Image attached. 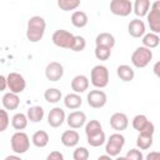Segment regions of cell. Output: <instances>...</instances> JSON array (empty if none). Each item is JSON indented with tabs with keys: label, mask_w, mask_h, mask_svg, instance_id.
<instances>
[{
	"label": "cell",
	"mask_w": 160,
	"mask_h": 160,
	"mask_svg": "<svg viewBox=\"0 0 160 160\" xmlns=\"http://www.w3.org/2000/svg\"><path fill=\"white\" fill-rule=\"evenodd\" d=\"M46 29V22L44 18L39 15H34L28 20V29H26V38L31 42H38L42 39Z\"/></svg>",
	"instance_id": "1"
},
{
	"label": "cell",
	"mask_w": 160,
	"mask_h": 160,
	"mask_svg": "<svg viewBox=\"0 0 160 160\" xmlns=\"http://www.w3.org/2000/svg\"><path fill=\"white\" fill-rule=\"evenodd\" d=\"M90 81L98 89H102V88L108 86V84H109L108 68L104 65H95L90 72Z\"/></svg>",
	"instance_id": "2"
},
{
	"label": "cell",
	"mask_w": 160,
	"mask_h": 160,
	"mask_svg": "<svg viewBox=\"0 0 160 160\" xmlns=\"http://www.w3.org/2000/svg\"><path fill=\"white\" fill-rule=\"evenodd\" d=\"M152 59V50L145 48V46H139L134 50V52L131 54V64L138 68V69H142L145 66L149 65V62Z\"/></svg>",
	"instance_id": "3"
},
{
	"label": "cell",
	"mask_w": 160,
	"mask_h": 160,
	"mask_svg": "<svg viewBox=\"0 0 160 160\" xmlns=\"http://www.w3.org/2000/svg\"><path fill=\"white\" fill-rule=\"evenodd\" d=\"M10 144H11V150L15 154H25L30 148L29 136L24 131L14 132L10 139Z\"/></svg>",
	"instance_id": "4"
},
{
	"label": "cell",
	"mask_w": 160,
	"mask_h": 160,
	"mask_svg": "<svg viewBox=\"0 0 160 160\" xmlns=\"http://www.w3.org/2000/svg\"><path fill=\"white\" fill-rule=\"evenodd\" d=\"M124 145H125L124 135L120 132H115V134H111L110 138L108 139L106 145H105V151L110 156H118L120 151L122 150Z\"/></svg>",
	"instance_id": "5"
},
{
	"label": "cell",
	"mask_w": 160,
	"mask_h": 160,
	"mask_svg": "<svg viewBox=\"0 0 160 160\" xmlns=\"http://www.w3.org/2000/svg\"><path fill=\"white\" fill-rule=\"evenodd\" d=\"M132 128L139 131V134H146V135H154L155 126L154 124L148 119L144 114H138L132 119Z\"/></svg>",
	"instance_id": "6"
},
{
	"label": "cell",
	"mask_w": 160,
	"mask_h": 160,
	"mask_svg": "<svg viewBox=\"0 0 160 160\" xmlns=\"http://www.w3.org/2000/svg\"><path fill=\"white\" fill-rule=\"evenodd\" d=\"M75 35H72L70 31L65 30V29H59L56 31H54L51 40L54 42V45L62 48V49H71L72 41H74Z\"/></svg>",
	"instance_id": "7"
},
{
	"label": "cell",
	"mask_w": 160,
	"mask_h": 160,
	"mask_svg": "<svg viewBox=\"0 0 160 160\" xmlns=\"http://www.w3.org/2000/svg\"><path fill=\"white\" fill-rule=\"evenodd\" d=\"M6 80H8V88L14 94H21L26 88V81L24 76L19 72H9Z\"/></svg>",
	"instance_id": "8"
},
{
	"label": "cell",
	"mask_w": 160,
	"mask_h": 160,
	"mask_svg": "<svg viewBox=\"0 0 160 160\" xmlns=\"http://www.w3.org/2000/svg\"><path fill=\"white\" fill-rule=\"evenodd\" d=\"M110 11L118 16H128L132 11V2L130 0H111Z\"/></svg>",
	"instance_id": "9"
},
{
	"label": "cell",
	"mask_w": 160,
	"mask_h": 160,
	"mask_svg": "<svg viewBox=\"0 0 160 160\" xmlns=\"http://www.w3.org/2000/svg\"><path fill=\"white\" fill-rule=\"evenodd\" d=\"M86 100H88L89 106H91L94 109H100L106 105L108 96L102 90H91L88 94Z\"/></svg>",
	"instance_id": "10"
},
{
	"label": "cell",
	"mask_w": 160,
	"mask_h": 160,
	"mask_svg": "<svg viewBox=\"0 0 160 160\" xmlns=\"http://www.w3.org/2000/svg\"><path fill=\"white\" fill-rule=\"evenodd\" d=\"M64 75V68L58 61H51L45 68V76L50 81H59Z\"/></svg>",
	"instance_id": "11"
},
{
	"label": "cell",
	"mask_w": 160,
	"mask_h": 160,
	"mask_svg": "<svg viewBox=\"0 0 160 160\" xmlns=\"http://www.w3.org/2000/svg\"><path fill=\"white\" fill-rule=\"evenodd\" d=\"M66 120L65 111L61 108H52L48 115V124L51 128H59Z\"/></svg>",
	"instance_id": "12"
},
{
	"label": "cell",
	"mask_w": 160,
	"mask_h": 160,
	"mask_svg": "<svg viewBox=\"0 0 160 160\" xmlns=\"http://www.w3.org/2000/svg\"><path fill=\"white\" fill-rule=\"evenodd\" d=\"M110 126L118 132H121L129 126V119L124 112H114L110 116Z\"/></svg>",
	"instance_id": "13"
},
{
	"label": "cell",
	"mask_w": 160,
	"mask_h": 160,
	"mask_svg": "<svg viewBox=\"0 0 160 160\" xmlns=\"http://www.w3.org/2000/svg\"><path fill=\"white\" fill-rule=\"evenodd\" d=\"M66 122L71 129H79L81 126L85 125L86 122V115L85 112L80 111V110H75L72 112H70L66 118Z\"/></svg>",
	"instance_id": "14"
},
{
	"label": "cell",
	"mask_w": 160,
	"mask_h": 160,
	"mask_svg": "<svg viewBox=\"0 0 160 160\" xmlns=\"http://www.w3.org/2000/svg\"><path fill=\"white\" fill-rule=\"evenodd\" d=\"M145 31H146V28H145V24L141 19L136 18V19H132L129 25H128V32L132 36V38H141L145 35Z\"/></svg>",
	"instance_id": "15"
},
{
	"label": "cell",
	"mask_w": 160,
	"mask_h": 160,
	"mask_svg": "<svg viewBox=\"0 0 160 160\" xmlns=\"http://www.w3.org/2000/svg\"><path fill=\"white\" fill-rule=\"evenodd\" d=\"M146 19H148L150 31L159 35L160 34V10L150 8V11L146 15Z\"/></svg>",
	"instance_id": "16"
},
{
	"label": "cell",
	"mask_w": 160,
	"mask_h": 160,
	"mask_svg": "<svg viewBox=\"0 0 160 160\" xmlns=\"http://www.w3.org/2000/svg\"><path fill=\"white\" fill-rule=\"evenodd\" d=\"M89 89V79L85 75H76L71 80V90L76 94L85 92Z\"/></svg>",
	"instance_id": "17"
},
{
	"label": "cell",
	"mask_w": 160,
	"mask_h": 160,
	"mask_svg": "<svg viewBox=\"0 0 160 160\" xmlns=\"http://www.w3.org/2000/svg\"><path fill=\"white\" fill-rule=\"evenodd\" d=\"M61 144L66 148H74L80 141V135L76 130H66L61 134Z\"/></svg>",
	"instance_id": "18"
},
{
	"label": "cell",
	"mask_w": 160,
	"mask_h": 160,
	"mask_svg": "<svg viewBox=\"0 0 160 160\" xmlns=\"http://www.w3.org/2000/svg\"><path fill=\"white\" fill-rule=\"evenodd\" d=\"M1 104H2L5 110H15V109H18V106L20 104V99H19L18 94L9 91V92H5L2 95Z\"/></svg>",
	"instance_id": "19"
},
{
	"label": "cell",
	"mask_w": 160,
	"mask_h": 160,
	"mask_svg": "<svg viewBox=\"0 0 160 160\" xmlns=\"http://www.w3.org/2000/svg\"><path fill=\"white\" fill-rule=\"evenodd\" d=\"M150 8H151V5H150L149 0H136L132 4V10H134L135 15L139 18L146 16L150 11Z\"/></svg>",
	"instance_id": "20"
},
{
	"label": "cell",
	"mask_w": 160,
	"mask_h": 160,
	"mask_svg": "<svg viewBox=\"0 0 160 160\" xmlns=\"http://www.w3.org/2000/svg\"><path fill=\"white\" fill-rule=\"evenodd\" d=\"M81 104H82V99H81V96H80L79 94H76V92L68 94V95H65V98H64V105H65L68 109H70V110H76V109H79V108L81 106Z\"/></svg>",
	"instance_id": "21"
},
{
	"label": "cell",
	"mask_w": 160,
	"mask_h": 160,
	"mask_svg": "<svg viewBox=\"0 0 160 160\" xmlns=\"http://www.w3.org/2000/svg\"><path fill=\"white\" fill-rule=\"evenodd\" d=\"M96 46H106L109 49H112L115 45V38L110 32H100L95 39Z\"/></svg>",
	"instance_id": "22"
},
{
	"label": "cell",
	"mask_w": 160,
	"mask_h": 160,
	"mask_svg": "<svg viewBox=\"0 0 160 160\" xmlns=\"http://www.w3.org/2000/svg\"><path fill=\"white\" fill-rule=\"evenodd\" d=\"M49 134L44 130H38L32 134L31 136V142L36 146V148H45L49 144Z\"/></svg>",
	"instance_id": "23"
},
{
	"label": "cell",
	"mask_w": 160,
	"mask_h": 160,
	"mask_svg": "<svg viewBox=\"0 0 160 160\" xmlns=\"http://www.w3.org/2000/svg\"><path fill=\"white\" fill-rule=\"evenodd\" d=\"M116 74L119 76L120 80L128 82V81H131L135 76V72H134V69L126 64H122V65H119L118 69H116Z\"/></svg>",
	"instance_id": "24"
},
{
	"label": "cell",
	"mask_w": 160,
	"mask_h": 160,
	"mask_svg": "<svg viewBox=\"0 0 160 160\" xmlns=\"http://www.w3.org/2000/svg\"><path fill=\"white\" fill-rule=\"evenodd\" d=\"M88 21H89V18H88L85 11L76 10L71 15V24L75 28H84V26L88 25Z\"/></svg>",
	"instance_id": "25"
},
{
	"label": "cell",
	"mask_w": 160,
	"mask_h": 160,
	"mask_svg": "<svg viewBox=\"0 0 160 160\" xmlns=\"http://www.w3.org/2000/svg\"><path fill=\"white\" fill-rule=\"evenodd\" d=\"M28 121H29V119H28V116H26L25 114L18 112V114H15V115L12 116V119H11V126H12L15 130L21 131V130H24V129L28 126Z\"/></svg>",
	"instance_id": "26"
},
{
	"label": "cell",
	"mask_w": 160,
	"mask_h": 160,
	"mask_svg": "<svg viewBox=\"0 0 160 160\" xmlns=\"http://www.w3.org/2000/svg\"><path fill=\"white\" fill-rule=\"evenodd\" d=\"M26 116L31 122H40L44 118V109L41 106H38V105L31 106V108L28 109Z\"/></svg>",
	"instance_id": "27"
},
{
	"label": "cell",
	"mask_w": 160,
	"mask_h": 160,
	"mask_svg": "<svg viewBox=\"0 0 160 160\" xmlns=\"http://www.w3.org/2000/svg\"><path fill=\"white\" fill-rule=\"evenodd\" d=\"M159 45H160V38L158 34H154L150 31L142 36V46H145L148 49H154Z\"/></svg>",
	"instance_id": "28"
},
{
	"label": "cell",
	"mask_w": 160,
	"mask_h": 160,
	"mask_svg": "<svg viewBox=\"0 0 160 160\" xmlns=\"http://www.w3.org/2000/svg\"><path fill=\"white\" fill-rule=\"evenodd\" d=\"M44 98H45V100H46L48 102H50V104H56V102H59V101L61 100L62 94H61V91H60L59 89H56V88H49V89L45 90Z\"/></svg>",
	"instance_id": "29"
},
{
	"label": "cell",
	"mask_w": 160,
	"mask_h": 160,
	"mask_svg": "<svg viewBox=\"0 0 160 160\" xmlns=\"http://www.w3.org/2000/svg\"><path fill=\"white\" fill-rule=\"evenodd\" d=\"M152 145V135L139 134L136 138V146L140 150H146Z\"/></svg>",
	"instance_id": "30"
},
{
	"label": "cell",
	"mask_w": 160,
	"mask_h": 160,
	"mask_svg": "<svg viewBox=\"0 0 160 160\" xmlns=\"http://www.w3.org/2000/svg\"><path fill=\"white\" fill-rule=\"evenodd\" d=\"M101 131H102V128H101V124H100L99 120H90L85 125V134H86V136H91V135L99 134Z\"/></svg>",
	"instance_id": "31"
},
{
	"label": "cell",
	"mask_w": 160,
	"mask_h": 160,
	"mask_svg": "<svg viewBox=\"0 0 160 160\" xmlns=\"http://www.w3.org/2000/svg\"><path fill=\"white\" fill-rule=\"evenodd\" d=\"M86 138H88V144L90 146H94V148L101 146L106 141V136H105L104 131H101L99 134H95V135H91V136H86Z\"/></svg>",
	"instance_id": "32"
},
{
	"label": "cell",
	"mask_w": 160,
	"mask_h": 160,
	"mask_svg": "<svg viewBox=\"0 0 160 160\" xmlns=\"http://www.w3.org/2000/svg\"><path fill=\"white\" fill-rule=\"evenodd\" d=\"M79 5H80V0H59L58 1V6L62 11L75 10Z\"/></svg>",
	"instance_id": "33"
},
{
	"label": "cell",
	"mask_w": 160,
	"mask_h": 160,
	"mask_svg": "<svg viewBox=\"0 0 160 160\" xmlns=\"http://www.w3.org/2000/svg\"><path fill=\"white\" fill-rule=\"evenodd\" d=\"M111 55V49L106 46H96L95 48V58L100 61H105L110 58Z\"/></svg>",
	"instance_id": "34"
},
{
	"label": "cell",
	"mask_w": 160,
	"mask_h": 160,
	"mask_svg": "<svg viewBox=\"0 0 160 160\" xmlns=\"http://www.w3.org/2000/svg\"><path fill=\"white\" fill-rule=\"evenodd\" d=\"M85 48H86V40H85V38L84 36H80V35H76L74 38V41H72V45H71V49L70 50L79 52V51H82Z\"/></svg>",
	"instance_id": "35"
},
{
	"label": "cell",
	"mask_w": 160,
	"mask_h": 160,
	"mask_svg": "<svg viewBox=\"0 0 160 160\" xmlns=\"http://www.w3.org/2000/svg\"><path fill=\"white\" fill-rule=\"evenodd\" d=\"M89 156H90V152H89V150H88L86 148H84V146L76 148V149L74 150V152H72V159H74V160H88Z\"/></svg>",
	"instance_id": "36"
},
{
	"label": "cell",
	"mask_w": 160,
	"mask_h": 160,
	"mask_svg": "<svg viewBox=\"0 0 160 160\" xmlns=\"http://www.w3.org/2000/svg\"><path fill=\"white\" fill-rule=\"evenodd\" d=\"M9 115H8V111L5 109H1L0 110V131H5L6 128L9 126Z\"/></svg>",
	"instance_id": "37"
},
{
	"label": "cell",
	"mask_w": 160,
	"mask_h": 160,
	"mask_svg": "<svg viewBox=\"0 0 160 160\" xmlns=\"http://www.w3.org/2000/svg\"><path fill=\"white\" fill-rule=\"evenodd\" d=\"M126 160H144V155L139 149H130L126 155Z\"/></svg>",
	"instance_id": "38"
},
{
	"label": "cell",
	"mask_w": 160,
	"mask_h": 160,
	"mask_svg": "<svg viewBox=\"0 0 160 160\" xmlns=\"http://www.w3.org/2000/svg\"><path fill=\"white\" fill-rule=\"evenodd\" d=\"M46 160H64V155H62V152H60L58 150H54L48 155Z\"/></svg>",
	"instance_id": "39"
},
{
	"label": "cell",
	"mask_w": 160,
	"mask_h": 160,
	"mask_svg": "<svg viewBox=\"0 0 160 160\" xmlns=\"http://www.w3.org/2000/svg\"><path fill=\"white\" fill-rule=\"evenodd\" d=\"M145 160H160V151H150Z\"/></svg>",
	"instance_id": "40"
},
{
	"label": "cell",
	"mask_w": 160,
	"mask_h": 160,
	"mask_svg": "<svg viewBox=\"0 0 160 160\" xmlns=\"http://www.w3.org/2000/svg\"><path fill=\"white\" fill-rule=\"evenodd\" d=\"M0 84H1V91H4V90H6V88H8V80H6V76H4V75H1L0 76Z\"/></svg>",
	"instance_id": "41"
},
{
	"label": "cell",
	"mask_w": 160,
	"mask_h": 160,
	"mask_svg": "<svg viewBox=\"0 0 160 160\" xmlns=\"http://www.w3.org/2000/svg\"><path fill=\"white\" fill-rule=\"evenodd\" d=\"M152 71H154V74L156 75V78H159V79H160V61H156V62L154 64Z\"/></svg>",
	"instance_id": "42"
},
{
	"label": "cell",
	"mask_w": 160,
	"mask_h": 160,
	"mask_svg": "<svg viewBox=\"0 0 160 160\" xmlns=\"http://www.w3.org/2000/svg\"><path fill=\"white\" fill-rule=\"evenodd\" d=\"M5 160H22V159L18 155H9V156L5 158Z\"/></svg>",
	"instance_id": "43"
},
{
	"label": "cell",
	"mask_w": 160,
	"mask_h": 160,
	"mask_svg": "<svg viewBox=\"0 0 160 160\" xmlns=\"http://www.w3.org/2000/svg\"><path fill=\"white\" fill-rule=\"evenodd\" d=\"M98 160H112V159H111V156H110V155L105 154V155H100V156L98 158Z\"/></svg>",
	"instance_id": "44"
},
{
	"label": "cell",
	"mask_w": 160,
	"mask_h": 160,
	"mask_svg": "<svg viewBox=\"0 0 160 160\" xmlns=\"http://www.w3.org/2000/svg\"><path fill=\"white\" fill-rule=\"evenodd\" d=\"M115 160H126V158L125 156H118Z\"/></svg>",
	"instance_id": "45"
}]
</instances>
